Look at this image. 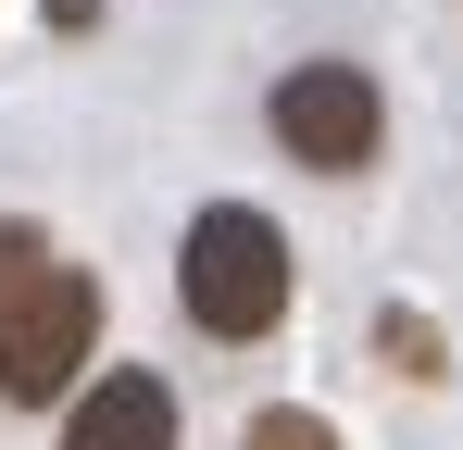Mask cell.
Listing matches in <instances>:
<instances>
[{
  "mask_svg": "<svg viewBox=\"0 0 463 450\" xmlns=\"http://www.w3.org/2000/svg\"><path fill=\"white\" fill-rule=\"evenodd\" d=\"M376 351H388L401 375H451V363H439V325H426V313H388V325H376Z\"/></svg>",
  "mask_w": 463,
  "mask_h": 450,
  "instance_id": "cell-6",
  "label": "cell"
},
{
  "mask_svg": "<svg viewBox=\"0 0 463 450\" xmlns=\"http://www.w3.org/2000/svg\"><path fill=\"white\" fill-rule=\"evenodd\" d=\"M288 288H301V263H288L276 213H250V201L188 213V238H175V313L201 338H276L288 325Z\"/></svg>",
  "mask_w": 463,
  "mask_h": 450,
  "instance_id": "cell-1",
  "label": "cell"
},
{
  "mask_svg": "<svg viewBox=\"0 0 463 450\" xmlns=\"http://www.w3.org/2000/svg\"><path fill=\"white\" fill-rule=\"evenodd\" d=\"M263 126H276V150L313 163V175H364L376 138H388V100H376L364 63H288L276 100H263Z\"/></svg>",
  "mask_w": 463,
  "mask_h": 450,
  "instance_id": "cell-3",
  "label": "cell"
},
{
  "mask_svg": "<svg viewBox=\"0 0 463 450\" xmlns=\"http://www.w3.org/2000/svg\"><path fill=\"white\" fill-rule=\"evenodd\" d=\"M88 13H100V0H51V25H88Z\"/></svg>",
  "mask_w": 463,
  "mask_h": 450,
  "instance_id": "cell-8",
  "label": "cell"
},
{
  "mask_svg": "<svg viewBox=\"0 0 463 450\" xmlns=\"http://www.w3.org/2000/svg\"><path fill=\"white\" fill-rule=\"evenodd\" d=\"M63 450H175V388L138 375V363H113L76 413H63Z\"/></svg>",
  "mask_w": 463,
  "mask_h": 450,
  "instance_id": "cell-4",
  "label": "cell"
},
{
  "mask_svg": "<svg viewBox=\"0 0 463 450\" xmlns=\"http://www.w3.org/2000/svg\"><path fill=\"white\" fill-rule=\"evenodd\" d=\"M100 351V276L88 263H38L25 288L0 300V400L13 413H38V400H63Z\"/></svg>",
  "mask_w": 463,
  "mask_h": 450,
  "instance_id": "cell-2",
  "label": "cell"
},
{
  "mask_svg": "<svg viewBox=\"0 0 463 450\" xmlns=\"http://www.w3.org/2000/svg\"><path fill=\"white\" fill-rule=\"evenodd\" d=\"M238 450H338V426H326V413H288V400H276V413H250V438Z\"/></svg>",
  "mask_w": 463,
  "mask_h": 450,
  "instance_id": "cell-5",
  "label": "cell"
},
{
  "mask_svg": "<svg viewBox=\"0 0 463 450\" xmlns=\"http://www.w3.org/2000/svg\"><path fill=\"white\" fill-rule=\"evenodd\" d=\"M38 263H51V238H38V225H0V300L25 288V276H38Z\"/></svg>",
  "mask_w": 463,
  "mask_h": 450,
  "instance_id": "cell-7",
  "label": "cell"
}]
</instances>
